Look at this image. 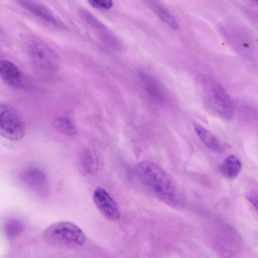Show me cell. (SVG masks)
Instances as JSON below:
<instances>
[{
	"instance_id": "18",
	"label": "cell",
	"mask_w": 258,
	"mask_h": 258,
	"mask_svg": "<svg viewBox=\"0 0 258 258\" xmlns=\"http://www.w3.org/2000/svg\"><path fill=\"white\" fill-rule=\"evenodd\" d=\"M89 2L93 7L102 10L110 9L113 5V2L110 0H92L89 1Z\"/></svg>"
},
{
	"instance_id": "2",
	"label": "cell",
	"mask_w": 258,
	"mask_h": 258,
	"mask_svg": "<svg viewBox=\"0 0 258 258\" xmlns=\"http://www.w3.org/2000/svg\"><path fill=\"white\" fill-rule=\"evenodd\" d=\"M199 81L203 102L206 108L222 118H231L233 114V103L222 86L210 76H202Z\"/></svg>"
},
{
	"instance_id": "5",
	"label": "cell",
	"mask_w": 258,
	"mask_h": 258,
	"mask_svg": "<svg viewBox=\"0 0 258 258\" xmlns=\"http://www.w3.org/2000/svg\"><path fill=\"white\" fill-rule=\"evenodd\" d=\"M25 134L23 119L11 104L0 100V135L11 140H21Z\"/></svg>"
},
{
	"instance_id": "12",
	"label": "cell",
	"mask_w": 258,
	"mask_h": 258,
	"mask_svg": "<svg viewBox=\"0 0 258 258\" xmlns=\"http://www.w3.org/2000/svg\"><path fill=\"white\" fill-rule=\"evenodd\" d=\"M138 76L141 85L148 95L160 101L166 99L167 92L164 86L156 78L144 71H140Z\"/></svg>"
},
{
	"instance_id": "13",
	"label": "cell",
	"mask_w": 258,
	"mask_h": 258,
	"mask_svg": "<svg viewBox=\"0 0 258 258\" xmlns=\"http://www.w3.org/2000/svg\"><path fill=\"white\" fill-rule=\"evenodd\" d=\"M241 168V161L233 155L226 157L219 166L220 173L224 177L229 179L236 177L240 173Z\"/></svg>"
},
{
	"instance_id": "1",
	"label": "cell",
	"mask_w": 258,
	"mask_h": 258,
	"mask_svg": "<svg viewBox=\"0 0 258 258\" xmlns=\"http://www.w3.org/2000/svg\"><path fill=\"white\" fill-rule=\"evenodd\" d=\"M135 172L139 183L152 196L172 208L183 207L181 191L173 178L159 165L142 161L136 165Z\"/></svg>"
},
{
	"instance_id": "11",
	"label": "cell",
	"mask_w": 258,
	"mask_h": 258,
	"mask_svg": "<svg viewBox=\"0 0 258 258\" xmlns=\"http://www.w3.org/2000/svg\"><path fill=\"white\" fill-rule=\"evenodd\" d=\"M81 168L86 173L94 175L101 170L103 162L101 156L93 147L84 148L79 156Z\"/></svg>"
},
{
	"instance_id": "9",
	"label": "cell",
	"mask_w": 258,
	"mask_h": 258,
	"mask_svg": "<svg viewBox=\"0 0 258 258\" xmlns=\"http://www.w3.org/2000/svg\"><path fill=\"white\" fill-rule=\"evenodd\" d=\"M93 199L100 213L110 221L117 220L120 211L116 202L104 188L97 187L94 191Z\"/></svg>"
},
{
	"instance_id": "4",
	"label": "cell",
	"mask_w": 258,
	"mask_h": 258,
	"mask_svg": "<svg viewBox=\"0 0 258 258\" xmlns=\"http://www.w3.org/2000/svg\"><path fill=\"white\" fill-rule=\"evenodd\" d=\"M44 240L49 244L67 248H74L84 245L85 234L75 224L59 222L49 226L43 233Z\"/></svg>"
},
{
	"instance_id": "8",
	"label": "cell",
	"mask_w": 258,
	"mask_h": 258,
	"mask_svg": "<svg viewBox=\"0 0 258 258\" xmlns=\"http://www.w3.org/2000/svg\"><path fill=\"white\" fill-rule=\"evenodd\" d=\"M17 3L23 9L45 22L58 28H66L62 20L47 5L33 0H19Z\"/></svg>"
},
{
	"instance_id": "19",
	"label": "cell",
	"mask_w": 258,
	"mask_h": 258,
	"mask_svg": "<svg viewBox=\"0 0 258 258\" xmlns=\"http://www.w3.org/2000/svg\"><path fill=\"white\" fill-rule=\"evenodd\" d=\"M247 200L257 209V195L253 192H249L246 195Z\"/></svg>"
},
{
	"instance_id": "16",
	"label": "cell",
	"mask_w": 258,
	"mask_h": 258,
	"mask_svg": "<svg viewBox=\"0 0 258 258\" xmlns=\"http://www.w3.org/2000/svg\"><path fill=\"white\" fill-rule=\"evenodd\" d=\"M54 127L59 132L66 136H73L77 133V127L74 120L70 117H60L53 122Z\"/></svg>"
},
{
	"instance_id": "7",
	"label": "cell",
	"mask_w": 258,
	"mask_h": 258,
	"mask_svg": "<svg viewBox=\"0 0 258 258\" xmlns=\"http://www.w3.org/2000/svg\"><path fill=\"white\" fill-rule=\"evenodd\" d=\"M23 184L34 195L45 198L48 194V185L44 173L36 167L24 169L20 175Z\"/></svg>"
},
{
	"instance_id": "15",
	"label": "cell",
	"mask_w": 258,
	"mask_h": 258,
	"mask_svg": "<svg viewBox=\"0 0 258 258\" xmlns=\"http://www.w3.org/2000/svg\"><path fill=\"white\" fill-rule=\"evenodd\" d=\"M148 5L153 13L163 22L173 29H177L178 23L173 16L162 5L156 1H149Z\"/></svg>"
},
{
	"instance_id": "17",
	"label": "cell",
	"mask_w": 258,
	"mask_h": 258,
	"mask_svg": "<svg viewBox=\"0 0 258 258\" xmlns=\"http://www.w3.org/2000/svg\"><path fill=\"white\" fill-rule=\"evenodd\" d=\"M23 228V226L21 221L15 219L8 220L5 225L6 233L10 237H13L19 234Z\"/></svg>"
},
{
	"instance_id": "3",
	"label": "cell",
	"mask_w": 258,
	"mask_h": 258,
	"mask_svg": "<svg viewBox=\"0 0 258 258\" xmlns=\"http://www.w3.org/2000/svg\"><path fill=\"white\" fill-rule=\"evenodd\" d=\"M26 52L34 66L45 73H54L59 68V59L54 50L43 40L34 35L22 37Z\"/></svg>"
},
{
	"instance_id": "14",
	"label": "cell",
	"mask_w": 258,
	"mask_h": 258,
	"mask_svg": "<svg viewBox=\"0 0 258 258\" xmlns=\"http://www.w3.org/2000/svg\"><path fill=\"white\" fill-rule=\"evenodd\" d=\"M193 124L197 136L206 146L213 151L221 150L220 142L215 136L199 123L194 122Z\"/></svg>"
},
{
	"instance_id": "6",
	"label": "cell",
	"mask_w": 258,
	"mask_h": 258,
	"mask_svg": "<svg viewBox=\"0 0 258 258\" xmlns=\"http://www.w3.org/2000/svg\"><path fill=\"white\" fill-rule=\"evenodd\" d=\"M79 14L106 45L117 51L122 48V44L119 38L95 16L83 8L80 9Z\"/></svg>"
},
{
	"instance_id": "10",
	"label": "cell",
	"mask_w": 258,
	"mask_h": 258,
	"mask_svg": "<svg viewBox=\"0 0 258 258\" xmlns=\"http://www.w3.org/2000/svg\"><path fill=\"white\" fill-rule=\"evenodd\" d=\"M0 78L6 85L12 89L21 90L27 85L23 73L16 64L8 59L0 60Z\"/></svg>"
}]
</instances>
